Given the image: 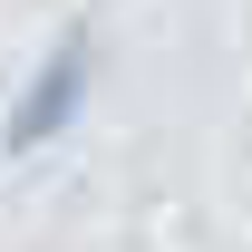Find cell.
Returning <instances> with one entry per match:
<instances>
[{
    "label": "cell",
    "instance_id": "1",
    "mask_svg": "<svg viewBox=\"0 0 252 252\" xmlns=\"http://www.w3.org/2000/svg\"><path fill=\"white\" fill-rule=\"evenodd\" d=\"M78 97H88V39H59V49H49V68H39V88L10 107V156L49 146V136L78 117Z\"/></svg>",
    "mask_w": 252,
    "mask_h": 252
}]
</instances>
